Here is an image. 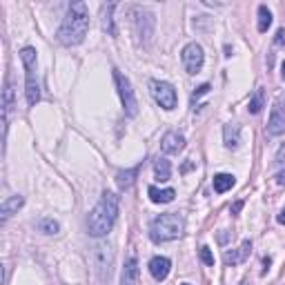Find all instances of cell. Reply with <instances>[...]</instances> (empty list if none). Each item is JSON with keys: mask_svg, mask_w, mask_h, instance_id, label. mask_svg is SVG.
<instances>
[{"mask_svg": "<svg viewBox=\"0 0 285 285\" xmlns=\"http://www.w3.org/2000/svg\"><path fill=\"white\" fill-rule=\"evenodd\" d=\"M116 219H118V196L114 192H105L100 196L98 205L89 212V219H87L89 236H94V238L107 236L111 232V227H114Z\"/></svg>", "mask_w": 285, "mask_h": 285, "instance_id": "1", "label": "cell"}, {"mask_svg": "<svg viewBox=\"0 0 285 285\" xmlns=\"http://www.w3.org/2000/svg\"><path fill=\"white\" fill-rule=\"evenodd\" d=\"M89 29V9L85 3H74L67 11L63 25L58 29V40L67 45V47H74L80 45L87 36Z\"/></svg>", "mask_w": 285, "mask_h": 285, "instance_id": "2", "label": "cell"}, {"mask_svg": "<svg viewBox=\"0 0 285 285\" xmlns=\"http://www.w3.org/2000/svg\"><path fill=\"white\" fill-rule=\"evenodd\" d=\"M183 216L178 214H160L156 216L149 225V236L154 243H165V241H174L183 234Z\"/></svg>", "mask_w": 285, "mask_h": 285, "instance_id": "3", "label": "cell"}, {"mask_svg": "<svg viewBox=\"0 0 285 285\" xmlns=\"http://www.w3.org/2000/svg\"><path fill=\"white\" fill-rule=\"evenodd\" d=\"M22 65L27 71V105L36 107L38 100H40V85H38V76H36V49L33 47H25L20 52Z\"/></svg>", "mask_w": 285, "mask_h": 285, "instance_id": "4", "label": "cell"}, {"mask_svg": "<svg viewBox=\"0 0 285 285\" xmlns=\"http://www.w3.org/2000/svg\"><path fill=\"white\" fill-rule=\"evenodd\" d=\"M114 80H116V87H118V96H120L125 114L130 116V118L138 116V100H136V94H134V89H132L130 78L123 76L118 69H114Z\"/></svg>", "mask_w": 285, "mask_h": 285, "instance_id": "5", "label": "cell"}, {"mask_svg": "<svg viewBox=\"0 0 285 285\" xmlns=\"http://www.w3.org/2000/svg\"><path fill=\"white\" fill-rule=\"evenodd\" d=\"M132 16H134V29H136V36L141 38V40L149 43V38L154 36V25H156L154 14L147 9H143V7H134Z\"/></svg>", "mask_w": 285, "mask_h": 285, "instance_id": "6", "label": "cell"}, {"mask_svg": "<svg viewBox=\"0 0 285 285\" xmlns=\"http://www.w3.org/2000/svg\"><path fill=\"white\" fill-rule=\"evenodd\" d=\"M149 89H152V96L154 100L160 105L163 109H174L176 103H178V96H176V89L165 80H152L149 83Z\"/></svg>", "mask_w": 285, "mask_h": 285, "instance_id": "7", "label": "cell"}, {"mask_svg": "<svg viewBox=\"0 0 285 285\" xmlns=\"http://www.w3.org/2000/svg\"><path fill=\"white\" fill-rule=\"evenodd\" d=\"M203 63H205V54H203V47L198 43H189L185 49H183V65H185V71L187 74H198L203 69Z\"/></svg>", "mask_w": 285, "mask_h": 285, "instance_id": "8", "label": "cell"}, {"mask_svg": "<svg viewBox=\"0 0 285 285\" xmlns=\"http://www.w3.org/2000/svg\"><path fill=\"white\" fill-rule=\"evenodd\" d=\"M267 134L270 136H281L285 134V96H278L272 105L270 120H267Z\"/></svg>", "mask_w": 285, "mask_h": 285, "instance_id": "9", "label": "cell"}, {"mask_svg": "<svg viewBox=\"0 0 285 285\" xmlns=\"http://www.w3.org/2000/svg\"><path fill=\"white\" fill-rule=\"evenodd\" d=\"M250 252H252V241H250V238H245V241L241 243V248H238V250L225 252V256H223V261H225L227 265H238V263H243V261L248 259Z\"/></svg>", "mask_w": 285, "mask_h": 285, "instance_id": "10", "label": "cell"}, {"mask_svg": "<svg viewBox=\"0 0 285 285\" xmlns=\"http://www.w3.org/2000/svg\"><path fill=\"white\" fill-rule=\"evenodd\" d=\"M170 270H172V263L165 256H154V259L149 261V272H152V276L156 281H165V278L170 276Z\"/></svg>", "mask_w": 285, "mask_h": 285, "instance_id": "11", "label": "cell"}, {"mask_svg": "<svg viewBox=\"0 0 285 285\" xmlns=\"http://www.w3.org/2000/svg\"><path fill=\"white\" fill-rule=\"evenodd\" d=\"M165 154H178L183 147H185V138L181 136L178 132H167L163 136V143H160Z\"/></svg>", "mask_w": 285, "mask_h": 285, "instance_id": "12", "label": "cell"}, {"mask_svg": "<svg viewBox=\"0 0 285 285\" xmlns=\"http://www.w3.org/2000/svg\"><path fill=\"white\" fill-rule=\"evenodd\" d=\"M223 138H225V147L227 149H236L241 145V127L236 123H230V125L223 127Z\"/></svg>", "mask_w": 285, "mask_h": 285, "instance_id": "13", "label": "cell"}, {"mask_svg": "<svg viewBox=\"0 0 285 285\" xmlns=\"http://www.w3.org/2000/svg\"><path fill=\"white\" fill-rule=\"evenodd\" d=\"M22 203H25V198H22V196H9V198H5L3 205H0V219L7 221L11 214H16V212L22 208Z\"/></svg>", "mask_w": 285, "mask_h": 285, "instance_id": "14", "label": "cell"}, {"mask_svg": "<svg viewBox=\"0 0 285 285\" xmlns=\"http://www.w3.org/2000/svg\"><path fill=\"white\" fill-rule=\"evenodd\" d=\"M120 285H138V261L132 259L125 263V270H123L120 276Z\"/></svg>", "mask_w": 285, "mask_h": 285, "instance_id": "15", "label": "cell"}, {"mask_svg": "<svg viewBox=\"0 0 285 285\" xmlns=\"http://www.w3.org/2000/svg\"><path fill=\"white\" fill-rule=\"evenodd\" d=\"M147 194H149V198H152V203H172L176 196L174 189H158L154 185L147 189Z\"/></svg>", "mask_w": 285, "mask_h": 285, "instance_id": "16", "label": "cell"}, {"mask_svg": "<svg viewBox=\"0 0 285 285\" xmlns=\"http://www.w3.org/2000/svg\"><path fill=\"white\" fill-rule=\"evenodd\" d=\"M154 174H156V181H160V183L170 181V176H172L170 160H167V158H158V160H156V163H154Z\"/></svg>", "mask_w": 285, "mask_h": 285, "instance_id": "17", "label": "cell"}, {"mask_svg": "<svg viewBox=\"0 0 285 285\" xmlns=\"http://www.w3.org/2000/svg\"><path fill=\"white\" fill-rule=\"evenodd\" d=\"M114 9L116 5H103V29L109 33V36H116V25H114Z\"/></svg>", "mask_w": 285, "mask_h": 285, "instance_id": "18", "label": "cell"}, {"mask_svg": "<svg viewBox=\"0 0 285 285\" xmlns=\"http://www.w3.org/2000/svg\"><path fill=\"white\" fill-rule=\"evenodd\" d=\"M234 183H236V178H234L232 174H216L214 176V192L216 194L227 192V189L234 187Z\"/></svg>", "mask_w": 285, "mask_h": 285, "instance_id": "19", "label": "cell"}, {"mask_svg": "<svg viewBox=\"0 0 285 285\" xmlns=\"http://www.w3.org/2000/svg\"><path fill=\"white\" fill-rule=\"evenodd\" d=\"M14 107V89H11V80L5 83V100H3V114H5V127L9 123V111Z\"/></svg>", "mask_w": 285, "mask_h": 285, "instance_id": "20", "label": "cell"}, {"mask_svg": "<svg viewBox=\"0 0 285 285\" xmlns=\"http://www.w3.org/2000/svg\"><path fill=\"white\" fill-rule=\"evenodd\" d=\"M138 174V167H134V170H127V172H118L116 174V183H118L120 189H130L132 183H134V176Z\"/></svg>", "mask_w": 285, "mask_h": 285, "instance_id": "21", "label": "cell"}, {"mask_svg": "<svg viewBox=\"0 0 285 285\" xmlns=\"http://www.w3.org/2000/svg\"><path fill=\"white\" fill-rule=\"evenodd\" d=\"M270 25H272V11L265 7V5H259V31L263 33L270 29Z\"/></svg>", "mask_w": 285, "mask_h": 285, "instance_id": "22", "label": "cell"}, {"mask_svg": "<svg viewBox=\"0 0 285 285\" xmlns=\"http://www.w3.org/2000/svg\"><path fill=\"white\" fill-rule=\"evenodd\" d=\"M36 227H38V232H43V234H58V230H60L58 221H54V219H40L36 223Z\"/></svg>", "mask_w": 285, "mask_h": 285, "instance_id": "23", "label": "cell"}, {"mask_svg": "<svg viewBox=\"0 0 285 285\" xmlns=\"http://www.w3.org/2000/svg\"><path fill=\"white\" fill-rule=\"evenodd\" d=\"M248 109H250V114H259V111L263 109V89H256V94L252 96V100H250Z\"/></svg>", "mask_w": 285, "mask_h": 285, "instance_id": "24", "label": "cell"}, {"mask_svg": "<svg viewBox=\"0 0 285 285\" xmlns=\"http://www.w3.org/2000/svg\"><path fill=\"white\" fill-rule=\"evenodd\" d=\"M200 261H203L205 265H214V254H212V250L208 248V245L200 248Z\"/></svg>", "mask_w": 285, "mask_h": 285, "instance_id": "25", "label": "cell"}, {"mask_svg": "<svg viewBox=\"0 0 285 285\" xmlns=\"http://www.w3.org/2000/svg\"><path fill=\"white\" fill-rule=\"evenodd\" d=\"M210 89H212V87L208 85V83H205V85H200V87H196V92H194V96H192V105H194V107H196V100H198L200 96H205Z\"/></svg>", "mask_w": 285, "mask_h": 285, "instance_id": "26", "label": "cell"}, {"mask_svg": "<svg viewBox=\"0 0 285 285\" xmlns=\"http://www.w3.org/2000/svg\"><path fill=\"white\" fill-rule=\"evenodd\" d=\"M274 43L278 45V47H281V45H285V31H283V29L276 31V40H274Z\"/></svg>", "mask_w": 285, "mask_h": 285, "instance_id": "27", "label": "cell"}, {"mask_svg": "<svg viewBox=\"0 0 285 285\" xmlns=\"http://www.w3.org/2000/svg\"><path fill=\"white\" fill-rule=\"evenodd\" d=\"M241 208H243V200H236V203L232 205V214H238V212H241Z\"/></svg>", "mask_w": 285, "mask_h": 285, "instance_id": "28", "label": "cell"}, {"mask_svg": "<svg viewBox=\"0 0 285 285\" xmlns=\"http://www.w3.org/2000/svg\"><path fill=\"white\" fill-rule=\"evenodd\" d=\"M283 158H285V145H283L281 149H278V154H276V160H278V163H283Z\"/></svg>", "mask_w": 285, "mask_h": 285, "instance_id": "29", "label": "cell"}, {"mask_svg": "<svg viewBox=\"0 0 285 285\" xmlns=\"http://www.w3.org/2000/svg\"><path fill=\"white\" fill-rule=\"evenodd\" d=\"M276 183H278V185H285V172H281V174H276Z\"/></svg>", "mask_w": 285, "mask_h": 285, "instance_id": "30", "label": "cell"}, {"mask_svg": "<svg viewBox=\"0 0 285 285\" xmlns=\"http://www.w3.org/2000/svg\"><path fill=\"white\" fill-rule=\"evenodd\" d=\"M278 223H281V225H285V208L281 210V214H278Z\"/></svg>", "mask_w": 285, "mask_h": 285, "instance_id": "31", "label": "cell"}, {"mask_svg": "<svg viewBox=\"0 0 285 285\" xmlns=\"http://www.w3.org/2000/svg\"><path fill=\"white\" fill-rule=\"evenodd\" d=\"M281 76H283V80H285V63H283V69H281Z\"/></svg>", "mask_w": 285, "mask_h": 285, "instance_id": "32", "label": "cell"}, {"mask_svg": "<svg viewBox=\"0 0 285 285\" xmlns=\"http://www.w3.org/2000/svg\"><path fill=\"white\" fill-rule=\"evenodd\" d=\"M243 285H252V283H243Z\"/></svg>", "mask_w": 285, "mask_h": 285, "instance_id": "33", "label": "cell"}, {"mask_svg": "<svg viewBox=\"0 0 285 285\" xmlns=\"http://www.w3.org/2000/svg\"><path fill=\"white\" fill-rule=\"evenodd\" d=\"M183 285H189V283H183Z\"/></svg>", "mask_w": 285, "mask_h": 285, "instance_id": "34", "label": "cell"}]
</instances>
